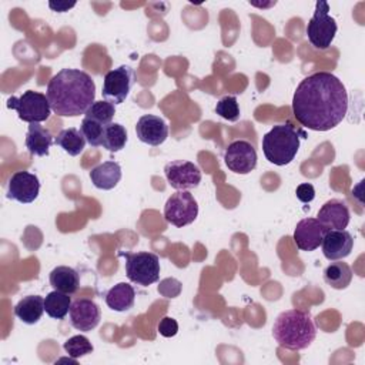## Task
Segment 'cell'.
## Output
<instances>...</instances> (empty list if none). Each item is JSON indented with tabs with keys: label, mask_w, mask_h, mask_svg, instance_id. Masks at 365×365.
I'll list each match as a JSON object with an SVG mask.
<instances>
[{
	"label": "cell",
	"mask_w": 365,
	"mask_h": 365,
	"mask_svg": "<svg viewBox=\"0 0 365 365\" xmlns=\"http://www.w3.org/2000/svg\"><path fill=\"white\" fill-rule=\"evenodd\" d=\"M157 331L160 332V335H163L165 338H171V336L177 335V332H178V322L171 317H164L158 322Z\"/></svg>",
	"instance_id": "4dcf8cb0"
},
{
	"label": "cell",
	"mask_w": 365,
	"mask_h": 365,
	"mask_svg": "<svg viewBox=\"0 0 365 365\" xmlns=\"http://www.w3.org/2000/svg\"><path fill=\"white\" fill-rule=\"evenodd\" d=\"M54 144L61 147L68 155L76 157L83 153V150L86 147V138H84L81 130H78L76 127H68V128L61 130L57 134Z\"/></svg>",
	"instance_id": "cb8c5ba5"
},
{
	"label": "cell",
	"mask_w": 365,
	"mask_h": 365,
	"mask_svg": "<svg viewBox=\"0 0 365 365\" xmlns=\"http://www.w3.org/2000/svg\"><path fill=\"white\" fill-rule=\"evenodd\" d=\"M317 220L327 230H345L349 224L351 215L346 204L338 198L328 200L318 211Z\"/></svg>",
	"instance_id": "e0dca14e"
},
{
	"label": "cell",
	"mask_w": 365,
	"mask_h": 365,
	"mask_svg": "<svg viewBox=\"0 0 365 365\" xmlns=\"http://www.w3.org/2000/svg\"><path fill=\"white\" fill-rule=\"evenodd\" d=\"M104 127L103 124L94 121V120H90L87 117L83 118L81 121V125H80V130L86 138V141L93 145V147H100L101 145V140H103V131H104Z\"/></svg>",
	"instance_id": "f1b7e54d"
},
{
	"label": "cell",
	"mask_w": 365,
	"mask_h": 365,
	"mask_svg": "<svg viewBox=\"0 0 365 365\" xmlns=\"http://www.w3.org/2000/svg\"><path fill=\"white\" fill-rule=\"evenodd\" d=\"M272 336L279 346L301 351L314 342L317 327L308 311L287 309L277 317L272 325Z\"/></svg>",
	"instance_id": "3957f363"
},
{
	"label": "cell",
	"mask_w": 365,
	"mask_h": 365,
	"mask_svg": "<svg viewBox=\"0 0 365 365\" xmlns=\"http://www.w3.org/2000/svg\"><path fill=\"white\" fill-rule=\"evenodd\" d=\"M64 351L68 354V356H71L73 359L81 358L87 354L93 352V344L90 342V339L84 335H74L71 338H68L64 344H63Z\"/></svg>",
	"instance_id": "83f0119b"
},
{
	"label": "cell",
	"mask_w": 365,
	"mask_h": 365,
	"mask_svg": "<svg viewBox=\"0 0 365 365\" xmlns=\"http://www.w3.org/2000/svg\"><path fill=\"white\" fill-rule=\"evenodd\" d=\"M7 108L16 110L19 118L30 124L46 121L51 114L47 96L34 90H27L20 97L11 96L7 100Z\"/></svg>",
	"instance_id": "52a82bcc"
},
{
	"label": "cell",
	"mask_w": 365,
	"mask_h": 365,
	"mask_svg": "<svg viewBox=\"0 0 365 365\" xmlns=\"http://www.w3.org/2000/svg\"><path fill=\"white\" fill-rule=\"evenodd\" d=\"M322 254L329 261L348 257L354 247V237L346 230H328L322 240Z\"/></svg>",
	"instance_id": "2e32d148"
},
{
	"label": "cell",
	"mask_w": 365,
	"mask_h": 365,
	"mask_svg": "<svg viewBox=\"0 0 365 365\" xmlns=\"http://www.w3.org/2000/svg\"><path fill=\"white\" fill-rule=\"evenodd\" d=\"M224 163L235 174H248L257 167V150L245 140H235L228 144L224 153Z\"/></svg>",
	"instance_id": "30bf717a"
},
{
	"label": "cell",
	"mask_w": 365,
	"mask_h": 365,
	"mask_svg": "<svg viewBox=\"0 0 365 365\" xmlns=\"http://www.w3.org/2000/svg\"><path fill=\"white\" fill-rule=\"evenodd\" d=\"M134 83H135L134 70L130 66L123 64L117 68L110 70L104 76L101 94L104 100L113 103L114 106L121 104L127 98Z\"/></svg>",
	"instance_id": "9c48e42d"
},
{
	"label": "cell",
	"mask_w": 365,
	"mask_h": 365,
	"mask_svg": "<svg viewBox=\"0 0 365 365\" xmlns=\"http://www.w3.org/2000/svg\"><path fill=\"white\" fill-rule=\"evenodd\" d=\"M127 143V130L120 123H110L104 127L101 145L110 153H117L124 148Z\"/></svg>",
	"instance_id": "484cf974"
},
{
	"label": "cell",
	"mask_w": 365,
	"mask_h": 365,
	"mask_svg": "<svg viewBox=\"0 0 365 365\" xmlns=\"http://www.w3.org/2000/svg\"><path fill=\"white\" fill-rule=\"evenodd\" d=\"M46 96L54 114L77 117L86 114L94 103L96 84L91 76L83 70L63 68L50 78Z\"/></svg>",
	"instance_id": "7a4b0ae2"
},
{
	"label": "cell",
	"mask_w": 365,
	"mask_h": 365,
	"mask_svg": "<svg viewBox=\"0 0 365 365\" xmlns=\"http://www.w3.org/2000/svg\"><path fill=\"white\" fill-rule=\"evenodd\" d=\"M48 281H50V285L56 291H60V292H64V294H68V295L74 294L78 289V285H80L78 272L74 268L67 267V265L56 267L50 272Z\"/></svg>",
	"instance_id": "7402d4cb"
},
{
	"label": "cell",
	"mask_w": 365,
	"mask_h": 365,
	"mask_svg": "<svg viewBox=\"0 0 365 365\" xmlns=\"http://www.w3.org/2000/svg\"><path fill=\"white\" fill-rule=\"evenodd\" d=\"M53 143L54 140L51 133L46 127L40 125V123H31L29 125L24 144L31 155H37V157L48 155V151Z\"/></svg>",
	"instance_id": "ac0fdd59"
},
{
	"label": "cell",
	"mask_w": 365,
	"mask_h": 365,
	"mask_svg": "<svg viewBox=\"0 0 365 365\" xmlns=\"http://www.w3.org/2000/svg\"><path fill=\"white\" fill-rule=\"evenodd\" d=\"M324 281L334 289H345L352 281V269L346 262L334 261L324 269Z\"/></svg>",
	"instance_id": "603a6c76"
},
{
	"label": "cell",
	"mask_w": 365,
	"mask_h": 365,
	"mask_svg": "<svg viewBox=\"0 0 365 365\" xmlns=\"http://www.w3.org/2000/svg\"><path fill=\"white\" fill-rule=\"evenodd\" d=\"M40 192V181L36 174L29 171L14 173L7 182V197L21 204L33 202Z\"/></svg>",
	"instance_id": "7c38bea8"
},
{
	"label": "cell",
	"mask_w": 365,
	"mask_h": 365,
	"mask_svg": "<svg viewBox=\"0 0 365 365\" xmlns=\"http://www.w3.org/2000/svg\"><path fill=\"white\" fill-rule=\"evenodd\" d=\"M215 113L228 121H237L240 118V106L237 98L234 96L222 97L215 106Z\"/></svg>",
	"instance_id": "f546056e"
},
{
	"label": "cell",
	"mask_w": 365,
	"mask_h": 365,
	"mask_svg": "<svg viewBox=\"0 0 365 365\" xmlns=\"http://www.w3.org/2000/svg\"><path fill=\"white\" fill-rule=\"evenodd\" d=\"M90 180L98 190H113L121 180V167L117 161H104L90 171Z\"/></svg>",
	"instance_id": "d6986e66"
},
{
	"label": "cell",
	"mask_w": 365,
	"mask_h": 365,
	"mask_svg": "<svg viewBox=\"0 0 365 365\" xmlns=\"http://www.w3.org/2000/svg\"><path fill=\"white\" fill-rule=\"evenodd\" d=\"M48 6H50L51 10L57 11V13H64V11H68L70 9H73L76 6V1H73V3H68V1H57V3L50 1Z\"/></svg>",
	"instance_id": "d6a6232c"
},
{
	"label": "cell",
	"mask_w": 365,
	"mask_h": 365,
	"mask_svg": "<svg viewBox=\"0 0 365 365\" xmlns=\"http://www.w3.org/2000/svg\"><path fill=\"white\" fill-rule=\"evenodd\" d=\"M135 299L134 287L127 282H118L111 287L106 294V304L110 309L124 312L133 308Z\"/></svg>",
	"instance_id": "ffe728a7"
},
{
	"label": "cell",
	"mask_w": 365,
	"mask_h": 365,
	"mask_svg": "<svg viewBox=\"0 0 365 365\" xmlns=\"http://www.w3.org/2000/svg\"><path fill=\"white\" fill-rule=\"evenodd\" d=\"M70 324L83 332H88L94 329L100 319H101V311L100 307L88 298H77L71 302L70 307Z\"/></svg>",
	"instance_id": "4fadbf2b"
},
{
	"label": "cell",
	"mask_w": 365,
	"mask_h": 365,
	"mask_svg": "<svg viewBox=\"0 0 365 365\" xmlns=\"http://www.w3.org/2000/svg\"><path fill=\"white\" fill-rule=\"evenodd\" d=\"M114 114H115V106L107 100H100V101H94L88 107L84 117L94 120L103 125H107V124L113 123Z\"/></svg>",
	"instance_id": "4316f807"
},
{
	"label": "cell",
	"mask_w": 365,
	"mask_h": 365,
	"mask_svg": "<svg viewBox=\"0 0 365 365\" xmlns=\"http://www.w3.org/2000/svg\"><path fill=\"white\" fill-rule=\"evenodd\" d=\"M135 134L144 144L157 147L168 137V125L164 118L153 114H144L135 124Z\"/></svg>",
	"instance_id": "9a60e30c"
},
{
	"label": "cell",
	"mask_w": 365,
	"mask_h": 365,
	"mask_svg": "<svg viewBox=\"0 0 365 365\" xmlns=\"http://www.w3.org/2000/svg\"><path fill=\"white\" fill-rule=\"evenodd\" d=\"M197 215V200L187 190H180L171 194L164 205V218L174 227H185L194 222Z\"/></svg>",
	"instance_id": "ba28073f"
},
{
	"label": "cell",
	"mask_w": 365,
	"mask_h": 365,
	"mask_svg": "<svg viewBox=\"0 0 365 365\" xmlns=\"http://www.w3.org/2000/svg\"><path fill=\"white\" fill-rule=\"evenodd\" d=\"M297 198L302 202H311L315 198V188L309 182H302L295 190Z\"/></svg>",
	"instance_id": "1f68e13d"
},
{
	"label": "cell",
	"mask_w": 365,
	"mask_h": 365,
	"mask_svg": "<svg viewBox=\"0 0 365 365\" xmlns=\"http://www.w3.org/2000/svg\"><path fill=\"white\" fill-rule=\"evenodd\" d=\"M71 307V297L60 291H51L44 298V311L50 318L63 319Z\"/></svg>",
	"instance_id": "d4e9b609"
},
{
	"label": "cell",
	"mask_w": 365,
	"mask_h": 365,
	"mask_svg": "<svg viewBox=\"0 0 365 365\" xmlns=\"http://www.w3.org/2000/svg\"><path fill=\"white\" fill-rule=\"evenodd\" d=\"M299 150V131L289 123L274 125L262 137V153L275 165L289 164Z\"/></svg>",
	"instance_id": "277c9868"
},
{
	"label": "cell",
	"mask_w": 365,
	"mask_h": 365,
	"mask_svg": "<svg viewBox=\"0 0 365 365\" xmlns=\"http://www.w3.org/2000/svg\"><path fill=\"white\" fill-rule=\"evenodd\" d=\"M43 312H44V298H41L40 295H27L21 298L14 307L16 317L27 325L37 324Z\"/></svg>",
	"instance_id": "44dd1931"
},
{
	"label": "cell",
	"mask_w": 365,
	"mask_h": 365,
	"mask_svg": "<svg viewBox=\"0 0 365 365\" xmlns=\"http://www.w3.org/2000/svg\"><path fill=\"white\" fill-rule=\"evenodd\" d=\"M329 4L324 0L315 3V11L307 24V37L309 43L319 50H327L335 38L338 26L332 16H329Z\"/></svg>",
	"instance_id": "5b68a950"
},
{
	"label": "cell",
	"mask_w": 365,
	"mask_h": 365,
	"mask_svg": "<svg viewBox=\"0 0 365 365\" xmlns=\"http://www.w3.org/2000/svg\"><path fill=\"white\" fill-rule=\"evenodd\" d=\"M125 258L127 278L141 287H148L160 278V259L153 252H121Z\"/></svg>",
	"instance_id": "8992f818"
},
{
	"label": "cell",
	"mask_w": 365,
	"mask_h": 365,
	"mask_svg": "<svg viewBox=\"0 0 365 365\" xmlns=\"http://www.w3.org/2000/svg\"><path fill=\"white\" fill-rule=\"evenodd\" d=\"M327 231L328 230L317 218L301 220L294 230V241L297 248L307 252L317 250L322 244Z\"/></svg>",
	"instance_id": "5bb4252c"
},
{
	"label": "cell",
	"mask_w": 365,
	"mask_h": 365,
	"mask_svg": "<svg viewBox=\"0 0 365 365\" xmlns=\"http://www.w3.org/2000/svg\"><path fill=\"white\" fill-rule=\"evenodd\" d=\"M164 174L168 184L177 191L195 188L201 182V170L187 160H174L167 163Z\"/></svg>",
	"instance_id": "8fae6325"
},
{
	"label": "cell",
	"mask_w": 365,
	"mask_h": 365,
	"mask_svg": "<svg viewBox=\"0 0 365 365\" xmlns=\"http://www.w3.org/2000/svg\"><path fill=\"white\" fill-rule=\"evenodd\" d=\"M346 111V88L332 73H312L297 86L292 113L301 125L314 131H328L345 118Z\"/></svg>",
	"instance_id": "6da1fadb"
}]
</instances>
